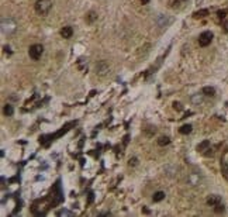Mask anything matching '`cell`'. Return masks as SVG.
<instances>
[{"mask_svg": "<svg viewBox=\"0 0 228 217\" xmlns=\"http://www.w3.org/2000/svg\"><path fill=\"white\" fill-rule=\"evenodd\" d=\"M16 30H17V23L13 18L7 17V18L1 20V33L4 35H11V34L16 33Z\"/></svg>", "mask_w": 228, "mask_h": 217, "instance_id": "obj_1", "label": "cell"}, {"mask_svg": "<svg viewBox=\"0 0 228 217\" xmlns=\"http://www.w3.org/2000/svg\"><path fill=\"white\" fill-rule=\"evenodd\" d=\"M51 9H52V0H37L35 3V11L40 16H47Z\"/></svg>", "mask_w": 228, "mask_h": 217, "instance_id": "obj_2", "label": "cell"}, {"mask_svg": "<svg viewBox=\"0 0 228 217\" xmlns=\"http://www.w3.org/2000/svg\"><path fill=\"white\" fill-rule=\"evenodd\" d=\"M42 52H44V47H42L41 44H34V45L30 47V50H28V55H30L31 59L38 61V59L41 58Z\"/></svg>", "mask_w": 228, "mask_h": 217, "instance_id": "obj_3", "label": "cell"}, {"mask_svg": "<svg viewBox=\"0 0 228 217\" xmlns=\"http://www.w3.org/2000/svg\"><path fill=\"white\" fill-rule=\"evenodd\" d=\"M213 33L211 31H204V33H201L198 35V44H200V47H207V45H210L213 41Z\"/></svg>", "mask_w": 228, "mask_h": 217, "instance_id": "obj_4", "label": "cell"}, {"mask_svg": "<svg viewBox=\"0 0 228 217\" xmlns=\"http://www.w3.org/2000/svg\"><path fill=\"white\" fill-rule=\"evenodd\" d=\"M107 72H109V64L106 61H100L96 65V73L99 76H104Z\"/></svg>", "mask_w": 228, "mask_h": 217, "instance_id": "obj_5", "label": "cell"}, {"mask_svg": "<svg viewBox=\"0 0 228 217\" xmlns=\"http://www.w3.org/2000/svg\"><path fill=\"white\" fill-rule=\"evenodd\" d=\"M170 23H172V18L165 16V14H161V16H158V18H156V24H158L159 27H168Z\"/></svg>", "mask_w": 228, "mask_h": 217, "instance_id": "obj_6", "label": "cell"}, {"mask_svg": "<svg viewBox=\"0 0 228 217\" xmlns=\"http://www.w3.org/2000/svg\"><path fill=\"white\" fill-rule=\"evenodd\" d=\"M187 183L190 185V186H197V185L200 183V175L190 173V175L187 176Z\"/></svg>", "mask_w": 228, "mask_h": 217, "instance_id": "obj_7", "label": "cell"}, {"mask_svg": "<svg viewBox=\"0 0 228 217\" xmlns=\"http://www.w3.org/2000/svg\"><path fill=\"white\" fill-rule=\"evenodd\" d=\"M220 203H221V196H218V195H211L207 198V204H210V206H217Z\"/></svg>", "mask_w": 228, "mask_h": 217, "instance_id": "obj_8", "label": "cell"}, {"mask_svg": "<svg viewBox=\"0 0 228 217\" xmlns=\"http://www.w3.org/2000/svg\"><path fill=\"white\" fill-rule=\"evenodd\" d=\"M61 35L64 37V38H70L72 35H73V28L70 27V26H66V27H64L62 30H61Z\"/></svg>", "mask_w": 228, "mask_h": 217, "instance_id": "obj_9", "label": "cell"}, {"mask_svg": "<svg viewBox=\"0 0 228 217\" xmlns=\"http://www.w3.org/2000/svg\"><path fill=\"white\" fill-rule=\"evenodd\" d=\"M206 16H209V10H207V9H201V10L193 13V17H194V18H204Z\"/></svg>", "mask_w": 228, "mask_h": 217, "instance_id": "obj_10", "label": "cell"}, {"mask_svg": "<svg viewBox=\"0 0 228 217\" xmlns=\"http://www.w3.org/2000/svg\"><path fill=\"white\" fill-rule=\"evenodd\" d=\"M201 93L206 95V96H214V95H215V89H214L213 86H206V87H203Z\"/></svg>", "mask_w": 228, "mask_h": 217, "instance_id": "obj_11", "label": "cell"}, {"mask_svg": "<svg viewBox=\"0 0 228 217\" xmlns=\"http://www.w3.org/2000/svg\"><path fill=\"white\" fill-rule=\"evenodd\" d=\"M209 147H210V141H209V140H204L203 142H200V144L197 145V151H200V152L207 151L209 150Z\"/></svg>", "mask_w": 228, "mask_h": 217, "instance_id": "obj_12", "label": "cell"}, {"mask_svg": "<svg viewBox=\"0 0 228 217\" xmlns=\"http://www.w3.org/2000/svg\"><path fill=\"white\" fill-rule=\"evenodd\" d=\"M56 216H58V217H72V216H75V213H73V212H70V210L62 209V210H59V212L56 213Z\"/></svg>", "mask_w": 228, "mask_h": 217, "instance_id": "obj_13", "label": "cell"}, {"mask_svg": "<svg viewBox=\"0 0 228 217\" xmlns=\"http://www.w3.org/2000/svg\"><path fill=\"white\" fill-rule=\"evenodd\" d=\"M96 20H97V14H96L95 11H89V13H87V16H86V21H87L89 24L95 23Z\"/></svg>", "mask_w": 228, "mask_h": 217, "instance_id": "obj_14", "label": "cell"}, {"mask_svg": "<svg viewBox=\"0 0 228 217\" xmlns=\"http://www.w3.org/2000/svg\"><path fill=\"white\" fill-rule=\"evenodd\" d=\"M192 103H194V104H201L203 103V95L201 93H196L192 96Z\"/></svg>", "mask_w": 228, "mask_h": 217, "instance_id": "obj_15", "label": "cell"}, {"mask_svg": "<svg viewBox=\"0 0 228 217\" xmlns=\"http://www.w3.org/2000/svg\"><path fill=\"white\" fill-rule=\"evenodd\" d=\"M192 128H193V127H192L190 124H184V126H182L179 128V133L180 134H190L192 133Z\"/></svg>", "mask_w": 228, "mask_h": 217, "instance_id": "obj_16", "label": "cell"}, {"mask_svg": "<svg viewBox=\"0 0 228 217\" xmlns=\"http://www.w3.org/2000/svg\"><path fill=\"white\" fill-rule=\"evenodd\" d=\"M165 199V192H155L154 196H152V200L154 202H161Z\"/></svg>", "mask_w": 228, "mask_h": 217, "instance_id": "obj_17", "label": "cell"}, {"mask_svg": "<svg viewBox=\"0 0 228 217\" xmlns=\"http://www.w3.org/2000/svg\"><path fill=\"white\" fill-rule=\"evenodd\" d=\"M3 112H4V114H6V116H13L14 109H13V106H11V104H6V106H4V109H3Z\"/></svg>", "mask_w": 228, "mask_h": 217, "instance_id": "obj_18", "label": "cell"}, {"mask_svg": "<svg viewBox=\"0 0 228 217\" xmlns=\"http://www.w3.org/2000/svg\"><path fill=\"white\" fill-rule=\"evenodd\" d=\"M170 142V140L168 138V137H161L159 140H158V145H161V147H163V145H168Z\"/></svg>", "mask_w": 228, "mask_h": 217, "instance_id": "obj_19", "label": "cell"}, {"mask_svg": "<svg viewBox=\"0 0 228 217\" xmlns=\"http://www.w3.org/2000/svg\"><path fill=\"white\" fill-rule=\"evenodd\" d=\"M221 168H223V175L225 176V179H228V165H227V162H221Z\"/></svg>", "mask_w": 228, "mask_h": 217, "instance_id": "obj_20", "label": "cell"}, {"mask_svg": "<svg viewBox=\"0 0 228 217\" xmlns=\"http://www.w3.org/2000/svg\"><path fill=\"white\" fill-rule=\"evenodd\" d=\"M173 109H175V110H183V107H182V104H180L179 101H175V103H173Z\"/></svg>", "mask_w": 228, "mask_h": 217, "instance_id": "obj_21", "label": "cell"}, {"mask_svg": "<svg viewBox=\"0 0 228 217\" xmlns=\"http://www.w3.org/2000/svg\"><path fill=\"white\" fill-rule=\"evenodd\" d=\"M137 164H138V159H137V158H132V159L128 161V165H130V167H135Z\"/></svg>", "mask_w": 228, "mask_h": 217, "instance_id": "obj_22", "label": "cell"}, {"mask_svg": "<svg viewBox=\"0 0 228 217\" xmlns=\"http://www.w3.org/2000/svg\"><path fill=\"white\" fill-rule=\"evenodd\" d=\"M225 14H227V11H225V10H220V11L217 13V16L220 17V18H224V17H225Z\"/></svg>", "mask_w": 228, "mask_h": 217, "instance_id": "obj_23", "label": "cell"}, {"mask_svg": "<svg viewBox=\"0 0 228 217\" xmlns=\"http://www.w3.org/2000/svg\"><path fill=\"white\" fill-rule=\"evenodd\" d=\"M215 210H217V212H224V206L220 203V204H217V206H215Z\"/></svg>", "mask_w": 228, "mask_h": 217, "instance_id": "obj_24", "label": "cell"}, {"mask_svg": "<svg viewBox=\"0 0 228 217\" xmlns=\"http://www.w3.org/2000/svg\"><path fill=\"white\" fill-rule=\"evenodd\" d=\"M223 28H224L225 33H228V20H225V21L223 23Z\"/></svg>", "mask_w": 228, "mask_h": 217, "instance_id": "obj_25", "label": "cell"}, {"mask_svg": "<svg viewBox=\"0 0 228 217\" xmlns=\"http://www.w3.org/2000/svg\"><path fill=\"white\" fill-rule=\"evenodd\" d=\"M141 3H142V4H148V3H149V0H141Z\"/></svg>", "mask_w": 228, "mask_h": 217, "instance_id": "obj_26", "label": "cell"}]
</instances>
